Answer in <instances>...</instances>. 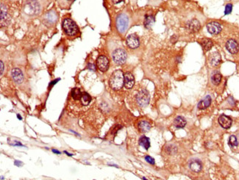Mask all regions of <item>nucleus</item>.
<instances>
[{"label": "nucleus", "instance_id": "f257e3e1", "mask_svg": "<svg viewBox=\"0 0 239 180\" xmlns=\"http://www.w3.org/2000/svg\"><path fill=\"white\" fill-rule=\"evenodd\" d=\"M125 83V74L121 70H116L113 73L109 80L111 88L113 90H120Z\"/></svg>", "mask_w": 239, "mask_h": 180}, {"label": "nucleus", "instance_id": "f03ea898", "mask_svg": "<svg viewBox=\"0 0 239 180\" xmlns=\"http://www.w3.org/2000/svg\"><path fill=\"white\" fill-rule=\"evenodd\" d=\"M41 7L36 0H29L24 6V13L27 15H36L41 12Z\"/></svg>", "mask_w": 239, "mask_h": 180}, {"label": "nucleus", "instance_id": "7ed1b4c3", "mask_svg": "<svg viewBox=\"0 0 239 180\" xmlns=\"http://www.w3.org/2000/svg\"><path fill=\"white\" fill-rule=\"evenodd\" d=\"M62 27L64 32L67 36H74L77 34L78 27L73 20L71 19H65L62 23Z\"/></svg>", "mask_w": 239, "mask_h": 180}, {"label": "nucleus", "instance_id": "20e7f679", "mask_svg": "<svg viewBox=\"0 0 239 180\" xmlns=\"http://www.w3.org/2000/svg\"><path fill=\"white\" fill-rule=\"evenodd\" d=\"M129 25V19L126 14L121 13L116 19V27L118 32L124 34L127 31Z\"/></svg>", "mask_w": 239, "mask_h": 180}, {"label": "nucleus", "instance_id": "39448f33", "mask_svg": "<svg viewBox=\"0 0 239 180\" xmlns=\"http://www.w3.org/2000/svg\"><path fill=\"white\" fill-rule=\"evenodd\" d=\"M136 101L138 104L141 107H144L149 104L150 101V96L149 92L145 89H142L138 93L136 96Z\"/></svg>", "mask_w": 239, "mask_h": 180}, {"label": "nucleus", "instance_id": "423d86ee", "mask_svg": "<svg viewBox=\"0 0 239 180\" xmlns=\"http://www.w3.org/2000/svg\"><path fill=\"white\" fill-rule=\"evenodd\" d=\"M113 60L118 65H122L126 62L127 58V52L122 49H116L113 53Z\"/></svg>", "mask_w": 239, "mask_h": 180}, {"label": "nucleus", "instance_id": "0eeeda50", "mask_svg": "<svg viewBox=\"0 0 239 180\" xmlns=\"http://www.w3.org/2000/svg\"><path fill=\"white\" fill-rule=\"evenodd\" d=\"M97 66L98 69L102 72L107 71L109 68V60L108 57L104 55L99 56L97 60Z\"/></svg>", "mask_w": 239, "mask_h": 180}, {"label": "nucleus", "instance_id": "6e6552de", "mask_svg": "<svg viewBox=\"0 0 239 180\" xmlns=\"http://www.w3.org/2000/svg\"><path fill=\"white\" fill-rule=\"evenodd\" d=\"M186 27L190 32H196L200 30L201 25L197 19H191L186 23Z\"/></svg>", "mask_w": 239, "mask_h": 180}, {"label": "nucleus", "instance_id": "1a4fd4ad", "mask_svg": "<svg viewBox=\"0 0 239 180\" xmlns=\"http://www.w3.org/2000/svg\"><path fill=\"white\" fill-rule=\"evenodd\" d=\"M127 45L130 47V49H136L139 46L140 42H139V38L135 34H131L127 38L126 40Z\"/></svg>", "mask_w": 239, "mask_h": 180}, {"label": "nucleus", "instance_id": "9d476101", "mask_svg": "<svg viewBox=\"0 0 239 180\" xmlns=\"http://www.w3.org/2000/svg\"><path fill=\"white\" fill-rule=\"evenodd\" d=\"M207 29L208 32L210 33L211 35H217L221 32L222 28H221V25L220 24L213 22L207 24Z\"/></svg>", "mask_w": 239, "mask_h": 180}, {"label": "nucleus", "instance_id": "9b49d317", "mask_svg": "<svg viewBox=\"0 0 239 180\" xmlns=\"http://www.w3.org/2000/svg\"><path fill=\"white\" fill-rule=\"evenodd\" d=\"M226 48L230 53L235 55L238 52L239 46L236 41L233 39H230L226 43Z\"/></svg>", "mask_w": 239, "mask_h": 180}, {"label": "nucleus", "instance_id": "f8f14e48", "mask_svg": "<svg viewBox=\"0 0 239 180\" xmlns=\"http://www.w3.org/2000/svg\"><path fill=\"white\" fill-rule=\"evenodd\" d=\"M12 77H13V81L15 83L20 84L23 82L24 76L23 73L19 69H13L11 71Z\"/></svg>", "mask_w": 239, "mask_h": 180}, {"label": "nucleus", "instance_id": "ddd939ff", "mask_svg": "<svg viewBox=\"0 0 239 180\" xmlns=\"http://www.w3.org/2000/svg\"><path fill=\"white\" fill-rule=\"evenodd\" d=\"M232 122L231 118L225 115H221L219 118V124L224 129H229L231 127Z\"/></svg>", "mask_w": 239, "mask_h": 180}, {"label": "nucleus", "instance_id": "4468645a", "mask_svg": "<svg viewBox=\"0 0 239 180\" xmlns=\"http://www.w3.org/2000/svg\"><path fill=\"white\" fill-rule=\"evenodd\" d=\"M135 83V79L132 73L127 72L125 74V83L124 85L127 89H130L133 87Z\"/></svg>", "mask_w": 239, "mask_h": 180}, {"label": "nucleus", "instance_id": "2eb2a0df", "mask_svg": "<svg viewBox=\"0 0 239 180\" xmlns=\"http://www.w3.org/2000/svg\"><path fill=\"white\" fill-rule=\"evenodd\" d=\"M57 15L55 11H50L44 16V21L47 24H53L57 22Z\"/></svg>", "mask_w": 239, "mask_h": 180}, {"label": "nucleus", "instance_id": "dca6fc26", "mask_svg": "<svg viewBox=\"0 0 239 180\" xmlns=\"http://www.w3.org/2000/svg\"><path fill=\"white\" fill-rule=\"evenodd\" d=\"M189 167L193 172L198 173L202 170V164L199 160H192L189 162Z\"/></svg>", "mask_w": 239, "mask_h": 180}, {"label": "nucleus", "instance_id": "f3484780", "mask_svg": "<svg viewBox=\"0 0 239 180\" xmlns=\"http://www.w3.org/2000/svg\"><path fill=\"white\" fill-rule=\"evenodd\" d=\"M211 102H212V99H211V97L210 96H207L206 97L204 98L202 100L200 101L198 104V109L200 110H205L206 108L210 107Z\"/></svg>", "mask_w": 239, "mask_h": 180}, {"label": "nucleus", "instance_id": "a211bd4d", "mask_svg": "<svg viewBox=\"0 0 239 180\" xmlns=\"http://www.w3.org/2000/svg\"><path fill=\"white\" fill-rule=\"evenodd\" d=\"M221 63V56L218 52H213L210 56V63L213 66H217Z\"/></svg>", "mask_w": 239, "mask_h": 180}, {"label": "nucleus", "instance_id": "6ab92c4d", "mask_svg": "<svg viewBox=\"0 0 239 180\" xmlns=\"http://www.w3.org/2000/svg\"><path fill=\"white\" fill-rule=\"evenodd\" d=\"M138 129L142 133H146L151 129V125L149 122L146 121H141L138 124Z\"/></svg>", "mask_w": 239, "mask_h": 180}, {"label": "nucleus", "instance_id": "aec40b11", "mask_svg": "<svg viewBox=\"0 0 239 180\" xmlns=\"http://www.w3.org/2000/svg\"><path fill=\"white\" fill-rule=\"evenodd\" d=\"M186 124H187L186 120L182 116H177L174 121V127H175L176 128H178V129L185 127H186Z\"/></svg>", "mask_w": 239, "mask_h": 180}, {"label": "nucleus", "instance_id": "412c9836", "mask_svg": "<svg viewBox=\"0 0 239 180\" xmlns=\"http://www.w3.org/2000/svg\"><path fill=\"white\" fill-rule=\"evenodd\" d=\"M200 43L205 51H209L213 46V41L209 38H203L200 41Z\"/></svg>", "mask_w": 239, "mask_h": 180}, {"label": "nucleus", "instance_id": "4be33fe9", "mask_svg": "<svg viewBox=\"0 0 239 180\" xmlns=\"http://www.w3.org/2000/svg\"><path fill=\"white\" fill-rule=\"evenodd\" d=\"M221 77H222V76H221V74L218 71H215L212 74V76H211V82H212V83L213 84V85H219L221 81Z\"/></svg>", "mask_w": 239, "mask_h": 180}, {"label": "nucleus", "instance_id": "5701e85b", "mask_svg": "<svg viewBox=\"0 0 239 180\" xmlns=\"http://www.w3.org/2000/svg\"><path fill=\"white\" fill-rule=\"evenodd\" d=\"M8 10L6 7L3 4H1V24L2 26L3 24L6 23V21L8 20Z\"/></svg>", "mask_w": 239, "mask_h": 180}, {"label": "nucleus", "instance_id": "b1692460", "mask_svg": "<svg viewBox=\"0 0 239 180\" xmlns=\"http://www.w3.org/2000/svg\"><path fill=\"white\" fill-rule=\"evenodd\" d=\"M139 145L143 146L146 150L149 149V148L150 147V141L149 138L146 137V136L141 137V138L139 139Z\"/></svg>", "mask_w": 239, "mask_h": 180}, {"label": "nucleus", "instance_id": "393cba45", "mask_svg": "<svg viewBox=\"0 0 239 180\" xmlns=\"http://www.w3.org/2000/svg\"><path fill=\"white\" fill-rule=\"evenodd\" d=\"M71 97H72L73 99H74V100H80V99H81L82 95H83V94H82L81 91H80V88H73L72 90H71Z\"/></svg>", "mask_w": 239, "mask_h": 180}, {"label": "nucleus", "instance_id": "a878e982", "mask_svg": "<svg viewBox=\"0 0 239 180\" xmlns=\"http://www.w3.org/2000/svg\"><path fill=\"white\" fill-rule=\"evenodd\" d=\"M155 23V18L153 15H146L144 20V26L147 29H149Z\"/></svg>", "mask_w": 239, "mask_h": 180}, {"label": "nucleus", "instance_id": "bb28decb", "mask_svg": "<svg viewBox=\"0 0 239 180\" xmlns=\"http://www.w3.org/2000/svg\"><path fill=\"white\" fill-rule=\"evenodd\" d=\"M80 101H81V103L83 104V105L87 106L89 104L90 101H91V97H90V96L88 93H83V95H82Z\"/></svg>", "mask_w": 239, "mask_h": 180}, {"label": "nucleus", "instance_id": "cd10ccee", "mask_svg": "<svg viewBox=\"0 0 239 180\" xmlns=\"http://www.w3.org/2000/svg\"><path fill=\"white\" fill-rule=\"evenodd\" d=\"M228 144L231 148H234L238 146V140L235 135H231L228 140Z\"/></svg>", "mask_w": 239, "mask_h": 180}, {"label": "nucleus", "instance_id": "c85d7f7f", "mask_svg": "<svg viewBox=\"0 0 239 180\" xmlns=\"http://www.w3.org/2000/svg\"><path fill=\"white\" fill-rule=\"evenodd\" d=\"M74 1H75V0H58L60 5L63 7L69 6Z\"/></svg>", "mask_w": 239, "mask_h": 180}, {"label": "nucleus", "instance_id": "c756f323", "mask_svg": "<svg viewBox=\"0 0 239 180\" xmlns=\"http://www.w3.org/2000/svg\"><path fill=\"white\" fill-rule=\"evenodd\" d=\"M166 151L169 153V155H173L177 151V148L175 146H173V145H170V146H167Z\"/></svg>", "mask_w": 239, "mask_h": 180}, {"label": "nucleus", "instance_id": "7c9ffc66", "mask_svg": "<svg viewBox=\"0 0 239 180\" xmlns=\"http://www.w3.org/2000/svg\"><path fill=\"white\" fill-rule=\"evenodd\" d=\"M232 10H233V5L232 4H227L225 7V10H224V14L225 15H228L232 12Z\"/></svg>", "mask_w": 239, "mask_h": 180}, {"label": "nucleus", "instance_id": "2f4dec72", "mask_svg": "<svg viewBox=\"0 0 239 180\" xmlns=\"http://www.w3.org/2000/svg\"><path fill=\"white\" fill-rule=\"evenodd\" d=\"M145 160L147 162H149V164H151V165H155V163L154 158H152V157H150V156H146Z\"/></svg>", "mask_w": 239, "mask_h": 180}, {"label": "nucleus", "instance_id": "473e14b6", "mask_svg": "<svg viewBox=\"0 0 239 180\" xmlns=\"http://www.w3.org/2000/svg\"><path fill=\"white\" fill-rule=\"evenodd\" d=\"M88 69H90V70H92V71H96V67L95 66H94V64H91V63H88Z\"/></svg>", "mask_w": 239, "mask_h": 180}, {"label": "nucleus", "instance_id": "72a5a7b5", "mask_svg": "<svg viewBox=\"0 0 239 180\" xmlns=\"http://www.w3.org/2000/svg\"><path fill=\"white\" fill-rule=\"evenodd\" d=\"M14 164H15V165H16V166H18V167L21 166L22 165H23V163H22V162L21 161H19V160H15V161L14 162Z\"/></svg>", "mask_w": 239, "mask_h": 180}, {"label": "nucleus", "instance_id": "f704fd0d", "mask_svg": "<svg viewBox=\"0 0 239 180\" xmlns=\"http://www.w3.org/2000/svg\"><path fill=\"white\" fill-rule=\"evenodd\" d=\"M0 65H1V75H2L3 71H4V63L2 61H0Z\"/></svg>", "mask_w": 239, "mask_h": 180}, {"label": "nucleus", "instance_id": "c9c22d12", "mask_svg": "<svg viewBox=\"0 0 239 180\" xmlns=\"http://www.w3.org/2000/svg\"><path fill=\"white\" fill-rule=\"evenodd\" d=\"M13 145V146H23V145H22V143H21L20 142H19V141H15V143H13V144H11Z\"/></svg>", "mask_w": 239, "mask_h": 180}, {"label": "nucleus", "instance_id": "e433bc0d", "mask_svg": "<svg viewBox=\"0 0 239 180\" xmlns=\"http://www.w3.org/2000/svg\"><path fill=\"white\" fill-rule=\"evenodd\" d=\"M124 1H125V0H112V2L114 4H118V3L122 2Z\"/></svg>", "mask_w": 239, "mask_h": 180}, {"label": "nucleus", "instance_id": "4c0bfd02", "mask_svg": "<svg viewBox=\"0 0 239 180\" xmlns=\"http://www.w3.org/2000/svg\"><path fill=\"white\" fill-rule=\"evenodd\" d=\"M52 152L57 154V155H60V152L58 151V150H56V149H52Z\"/></svg>", "mask_w": 239, "mask_h": 180}, {"label": "nucleus", "instance_id": "58836bf2", "mask_svg": "<svg viewBox=\"0 0 239 180\" xmlns=\"http://www.w3.org/2000/svg\"><path fill=\"white\" fill-rule=\"evenodd\" d=\"M64 152H65L66 155H68V156H70V157H71V156H74V155H73V154H69V153H68L67 151H64Z\"/></svg>", "mask_w": 239, "mask_h": 180}, {"label": "nucleus", "instance_id": "ea45409f", "mask_svg": "<svg viewBox=\"0 0 239 180\" xmlns=\"http://www.w3.org/2000/svg\"><path fill=\"white\" fill-rule=\"evenodd\" d=\"M17 117H18L19 120H22V117H21L20 115H19V114H17Z\"/></svg>", "mask_w": 239, "mask_h": 180}, {"label": "nucleus", "instance_id": "a19ab883", "mask_svg": "<svg viewBox=\"0 0 239 180\" xmlns=\"http://www.w3.org/2000/svg\"><path fill=\"white\" fill-rule=\"evenodd\" d=\"M3 179H5V178H3V176H1V179H2V180Z\"/></svg>", "mask_w": 239, "mask_h": 180}]
</instances>
